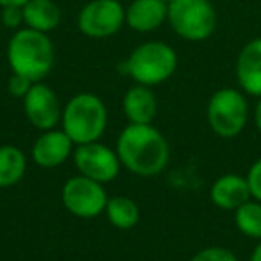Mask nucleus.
<instances>
[{"label":"nucleus","instance_id":"obj_1","mask_svg":"<svg viewBox=\"0 0 261 261\" xmlns=\"http://www.w3.org/2000/svg\"><path fill=\"white\" fill-rule=\"evenodd\" d=\"M116 154L129 172L142 177H152L167 168L170 149L152 123H129L116 140Z\"/></svg>","mask_w":261,"mask_h":261},{"label":"nucleus","instance_id":"obj_2","mask_svg":"<svg viewBox=\"0 0 261 261\" xmlns=\"http://www.w3.org/2000/svg\"><path fill=\"white\" fill-rule=\"evenodd\" d=\"M8 63L13 73L40 83L54 68V45L45 33L29 27L18 29L8 43Z\"/></svg>","mask_w":261,"mask_h":261},{"label":"nucleus","instance_id":"obj_3","mask_svg":"<svg viewBox=\"0 0 261 261\" xmlns=\"http://www.w3.org/2000/svg\"><path fill=\"white\" fill-rule=\"evenodd\" d=\"M61 125L73 145L98 142L108 127V109L93 93H77L63 108Z\"/></svg>","mask_w":261,"mask_h":261},{"label":"nucleus","instance_id":"obj_4","mask_svg":"<svg viewBox=\"0 0 261 261\" xmlns=\"http://www.w3.org/2000/svg\"><path fill=\"white\" fill-rule=\"evenodd\" d=\"M177 68V54L165 41H147L130 52L125 72L136 84L158 86L168 81Z\"/></svg>","mask_w":261,"mask_h":261},{"label":"nucleus","instance_id":"obj_5","mask_svg":"<svg viewBox=\"0 0 261 261\" xmlns=\"http://www.w3.org/2000/svg\"><path fill=\"white\" fill-rule=\"evenodd\" d=\"M167 20L182 40L204 41L215 33L218 16L210 0H170Z\"/></svg>","mask_w":261,"mask_h":261},{"label":"nucleus","instance_id":"obj_6","mask_svg":"<svg viewBox=\"0 0 261 261\" xmlns=\"http://www.w3.org/2000/svg\"><path fill=\"white\" fill-rule=\"evenodd\" d=\"M206 115L215 135L220 138H236L247 125L249 106L242 91L222 88L211 95Z\"/></svg>","mask_w":261,"mask_h":261},{"label":"nucleus","instance_id":"obj_7","mask_svg":"<svg viewBox=\"0 0 261 261\" xmlns=\"http://www.w3.org/2000/svg\"><path fill=\"white\" fill-rule=\"evenodd\" d=\"M61 200L66 211L79 218H95L106 211L108 195L102 186V182H97L84 175L70 177L63 185Z\"/></svg>","mask_w":261,"mask_h":261},{"label":"nucleus","instance_id":"obj_8","mask_svg":"<svg viewBox=\"0 0 261 261\" xmlns=\"http://www.w3.org/2000/svg\"><path fill=\"white\" fill-rule=\"evenodd\" d=\"M125 23V9L118 0H91L79 11L77 27L88 38L102 40L116 34Z\"/></svg>","mask_w":261,"mask_h":261},{"label":"nucleus","instance_id":"obj_9","mask_svg":"<svg viewBox=\"0 0 261 261\" xmlns=\"http://www.w3.org/2000/svg\"><path fill=\"white\" fill-rule=\"evenodd\" d=\"M73 163L84 177H90L97 182H109L120 174V163L116 150L98 142L77 145L73 150Z\"/></svg>","mask_w":261,"mask_h":261},{"label":"nucleus","instance_id":"obj_10","mask_svg":"<svg viewBox=\"0 0 261 261\" xmlns=\"http://www.w3.org/2000/svg\"><path fill=\"white\" fill-rule=\"evenodd\" d=\"M23 111L27 120L40 130L56 129L63 115V108L56 91L41 81L34 83L23 97Z\"/></svg>","mask_w":261,"mask_h":261},{"label":"nucleus","instance_id":"obj_11","mask_svg":"<svg viewBox=\"0 0 261 261\" xmlns=\"http://www.w3.org/2000/svg\"><path fill=\"white\" fill-rule=\"evenodd\" d=\"M73 150V142L63 129L43 130L31 150L33 161L41 168L61 167Z\"/></svg>","mask_w":261,"mask_h":261},{"label":"nucleus","instance_id":"obj_12","mask_svg":"<svg viewBox=\"0 0 261 261\" xmlns=\"http://www.w3.org/2000/svg\"><path fill=\"white\" fill-rule=\"evenodd\" d=\"M236 79L247 95L261 98V38L250 40L236 59Z\"/></svg>","mask_w":261,"mask_h":261},{"label":"nucleus","instance_id":"obj_13","mask_svg":"<svg viewBox=\"0 0 261 261\" xmlns=\"http://www.w3.org/2000/svg\"><path fill=\"white\" fill-rule=\"evenodd\" d=\"M168 18V4L163 0H133L125 9V23L136 33H152Z\"/></svg>","mask_w":261,"mask_h":261},{"label":"nucleus","instance_id":"obj_14","mask_svg":"<svg viewBox=\"0 0 261 261\" xmlns=\"http://www.w3.org/2000/svg\"><path fill=\"white\" fill-rule=\"evenodd\" d=\"M210 197L211 202L217 207L225 211H234L247 200H250L252 195H250L247 177H242L238 174H225L213 182L210 190Z\"/></svg>","mask_w":261,"mask_h":261},{"label":"nucleus","instance_id":"obj_15","mask_svg":"<svg viewBox=\"0 0 261 261\" xmlns=\"http://www.w3.org/2000/svg\"><path fill=\"white\" fill-rule=\"evenodd\" d=\"M122 109L129 123H152L158 115V98L149 86L136 84L123 95Z\"/></svg>","mask_w":261,"mask_h":261},{"label":"nucleus","instance_id":"obj_16","mask_svg":"<svg viewBox=\"0 0 261 261\" xmlns=\"http://www.w3.org/2000/svg\"><path fill=\"white\" fill-rule=\"evenodd\" d=\"M22 9L25 25L40 33H50L61 22V9L54 0H29Z\"/></svg>","mask_w":261,"mask_h":261},{"label":"nucleus","instance_id":"obj_17","mask_svg":"<svg viewBox=\"0 0 261 261\" xmlns=\"http://www.w3.org/2000/svg\"><path fill=\"white\" fill-rule=\"evenodd\" d=\"M27 170V158L15 145L0 147V188L18 185Z\"/></svg>","mask_w":261,"mask_h":261},{"label":"nucleus","instance_id":"obj_18","mask_svg":"<svg viewBox=\"0 0 261 261\" xmlns=\"http://www.w3.org/2000/svg\"><path fill=\"white\" fill-rule=\"evenodd\" d=\"M106 215L116 229H133L140 222V207L129 197H113L106 204Z\"/></svg>","mask_w":261,"mask_h":261},{"label":"nucleus","instance_id":"obj_19","mask_svg":"<svg viewBox=\"0 0 261 261\" xmlns=\"http://www.w3.org/2000/svg\"><path fill=\"white\" fill-rule=\"evenodd\" d=\"M234 224L242 234L252 240H261V202L247 200L234 210Z\"/></svg>","mask_w":261,"mask_h":261},{"label":"nucleus","instance_id":"obj_20","mask_svg":"<svg viewBox=\"0 0 261 261\" xmlns=\"http://www.w3.org/2000/svg\"><path fill=\"white\" fill-rule=\"evenodd\" d=\"M190 261H238V257L225 247H206L199 250Z\"/></svg>","mask_w":261,"mask_h":261},{"label":"nucleus","instance_id":"obj_21","mask_svg":"<svg viewBox=\"0 0 261 261\" xmlns=\"http://www.w3.org/2000/svg\"><path fill=\"white\" fill-rule=\"evenodd\" d=\"M33 81H29L27 77L23 75H18V73H13L11 77H9L8 81V91L11 97L15 98H23L27 95V91L31 90V86H33Z\"/></svg>","mask_w":261,"mask_h":261},{"label":"nucleus","instance_id":"obj_22","mask_svg":"<svg viewBox=\"0 0 261 261\" xmlns=\"http://www.w3.org/2000/svg\"><path fill=\"white\" fill-rule=\"evenodd\" d=\"M247 182H249L250 195L254 200L261 202V158L252 163V167L247 172Z\"/></svg>","mask_w":261,"mask_h":261},{"label":"nucleus","instance_id":"obj_23","mask_svg":"<svg viewBox=\"0 0 261 261\" xmlns=\"http://www.w3.org/2000/svg\"><path fill=\"white\" fill-rule=\"evenodd\" d=\"M0 20H2L4 27L18 31V27L22 25V23H25V22H23V9L16 8V6H8V8H2Z\"/></svg>","mask_w":261,"mask_h":261},{"label":"nucleus","instance_id":"obj_24","mask_svg":"<svg viewBox=\"0 0 261 261\" xmlns=\"http://www.w3.org/2000/svg\"><path fill=\"white\" fill-rule=\"evenodd\" d=\"M29 0H0V8H8V6H16V8H23Z\"/></svg>","mask_w":261,"mask_h":261},{"label":"nucleus","instance_id":"obj_25","mask_svg":"<svg viewBox=\"0 0 261 261\" xmlns=\"http://www.w3.org/2000/svg\"><path fill=\"white\" fill-rule=\"evenodd\" d=\"M254 122H256L257 130L261 133V98H259V102H257V106H256V111H254Z\"/></svg>","mask_w":261,"mask_h":261},{"label":"nucleus","instance_id":"obj_26","mask_svg":"<svg viewBox=\"0 0 261 261\" xmlns=\"http://www.w3.org/2000/svg\"><path fill=\"white\" fill-rule=\"evenodd\" d=\"M250 261H261V240L256 245V249L252 250V254H250Z\"/></svg>","mask_w":261,"mask_h":261},{"label":"nucleus","instance_id":"obj_27","mask_svg":"<svg viewBox=\"0 0 261 261\" xmlns=\"http://www.w3.org/2000/svg\"><path fill=\"white\" fill-rule=\"evenodd\" d=\"M163 2H167V4H168V2H170V0H163Z\"/></svg>","mask_w":261,"mask_h":261}]
</instances>
